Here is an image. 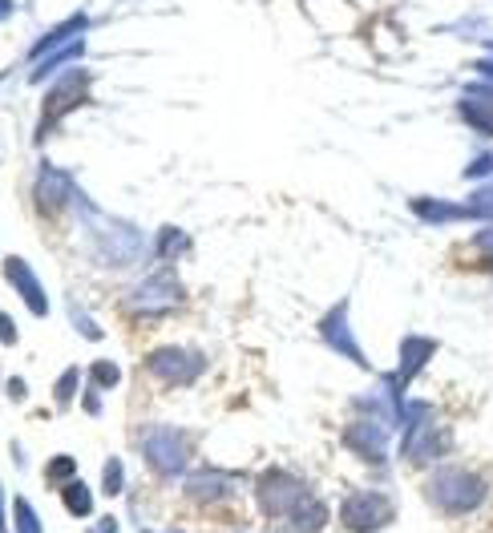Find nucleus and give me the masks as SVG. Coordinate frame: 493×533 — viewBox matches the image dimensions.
I'll use <instances>...</instances> for the list:
<instances>
[{"label":"nucleus","mask_w":493,"mask_h":533,"mask_svg":"<svg viewBox=\"0 0 493 533\" xmlns=\"http://www.w3.org/2000/svg\"><path fill=\"white\" fill-rule=\"evenodd\" d=\"M287 525H291V533H320L328 525V505L320 497H308L300 509L287 517Z\"/></svg>","instance_id":"obj_12"},{"label":"nucleus","mask_w":493,"mask_h":533,"mask_svg":"<svg viewBox=\"0 0 493 533\" xmlns=\"http://www.w3.org/2000/svg\"><path fill=\"white\" fill-rule=\"evenodd\" d=\"M13 533H45V529H41L37 509H33L25 497H17V501H13Z\"/></svg>","instance_id":"obj_15"},{"label":"nucleus","mask_w":493,"mask_h":533,"mask_svg":"<svg viewBox=\"0 0 493 533\" xmlns=\"http://www.w3.org/2000/svg\"><path fill=\"white\" fill-rule=\"evenodd\" d=\"M122 489H126V465H122L118 457H110L106 469H102V493H106V497H118Z\"/></svg>","instance_id":"obj_17"},{"label":"nucleus","mask_w":493,"mask_h":533,"mask_svg":"<svg viewBox=\"0 0 493 533\" xmlns=\"http://www.w3.org/2000/svg\"><path fill=\"white\" fill-rule=\"evenodd\" d=\"M449 445H453V437L433 420V408L429 404H413L409 408V433H405V445H401L405 461L433 465V461H441L449 453Z\"/></svg>","instance_id":"obj_3"},{"label":"nucleus","mask_w":493,"mask_h":533,"mask_svg":"<svg viewBox=\"0 0 493 533\" xmlns=\"http://www.w3.org/2000/svg\"><path fill=\"white\" fill-rule=\"evenodd\" d=\"M77 380H81V372H77V368H69V372L57 380V388H53V396H57V408H65V404L73 400V392H77Z\"/></svg>","instance_id":"obj_19"},{"label":"nucleus","mask_w":493,"mask_h":533,"mask_svg":"<svg viewBox=\"0 0 493 533\" xmlns=\"http://www.w3.org/2000/svg\"><path fill=\"white\" fill-rule=\"evenodd\" d=\"M5 275H9V283L25 295V303H29V311H33V315H45V311H49L45 291H41V283H37V275L29 271V263H25V259H9V263H5Z\"/></svg>","instance_id":"obj_10"},{"label":"nucleus","mask_w":493,"mask_h":533,"mask_svg":"<svg viewBox=\"0 0 493 533\" xmlns=\"http://www.w3.org/2000/svg\"><path fill=\"white\" fill-rule=\"evenodd\" d=\"M85 408H89V416H102V400H97V388L85 392Z\"/></svg>","instance_id":"obj_22"},{"label":"nucleus","mask_w":493,"mask_h":533,"mask_svg":"<svg viewBox=\"0 0 493 533\" xmlns=\"http://www.w3.org/2000/svg\"><path fill=\"white\" fill-rule=\"evenodd\" d=\"M89 376H93V388H118V384H122V372H118V364H110V360H97V364L89 368Z\"/></svg>","instance_id":"obj_18"},{"label":"nucleus","mask_w":493,"mask_h":533,"mask_svg":"<svg viewBox=\"0 0 493 533\" xmlns=\"http://www.w3.org/2000/svg\"><path fill=\"white\" fill-rule=\"evenodd\" d=\"M308 497H312L308 481L295 477V473H287V469H263L259 481H255V505H259V513L271 517V521H287Z\"/></svg>","instance_id":"obj_2"},{"label":"nucleus","mask_w":493,"mask_h":533,"mask_svg":"<svg viewBox=\"0 0 493 533\" xmlns=\"http://www.w3.org/2000/svg\"><path fill=\"white\" fill-rule=\"evenodd\" d=\"M142 453H146V469H154L158 477H182L186 465H190V445L178 429H166V424H158V429L146 433L142 441Z\"/></svg>","instance_id":"obj_5"},{"label":"nucleus","mask_w":493,"mask_h":533,"mask_svg":"<svg viewBox=\"0 0 493 533\" xmlns=\"http://www.w3.org/2000/svg\"><path fill=\"white\" fill-rule=\"evenodd\" d=\"M397 517V501L384 489H356L340 501V525L348 533H380Z\"/></svg>","instance_id":"obj_4"},{"label":"nucleus","mask_w":493,"mask_h":533,"mask_svg":"<svg viewBox=\"0 0 493 533\" xmlns=\"http://www.w3.org/2000/svg\"><path fill=\"white\" fill-rule=\"evenodd\" d=\"M344 449H352L364 465H388V429L380 420H364L344 429Z\"/></svg>","instance_id":"obj_7"},{"label":"nucleus","mask_w":493,"mask_h":533,"mask_svg":"<svg viewBox=\"0 0 493 533\" xmlns=\"http://www.w3.org/2000/svg\"><path fill=\"white\" fill-rule=\"evenodd\" d=\"M433 348H437L433 340H417V336L405 340V352H401V376H397V380H413V376L421 372V364L433 356Z\"/></svg>","instance_id":"obj_14"},{"label":"nucleus","mask_w":493,"mask_h":533,"mask_svg":"<svg viewBox=\"0 0 493 533\" xmlns=\"http://www.w3.org/2000/svg\"><path fill=\"white\" fill-rule=\"evenodd\" d=\"M489 485L481 473L465 469V465H437L425 481V497L433 509H441L445 517H465L485 501Z\"/></svg>","instance_id":"obj_1"},{"label":"nucleus","mask_w":493,"mask_h":533,"mask_svg":"<svg viewBox=\"0 0 493 533\" xmlns=\"http://www.w3.org/2000/svg\"><path fill=\"white\" fill-rule=\"evenodd\" d=\"M146 372H154L162 384H190L203 372V356L182 352V348H158L146 356Z\"/></svg>","instance_id":"obj_6"},{"label":"nucleus","mask_w":493,"mask_h":533,"mask_svg":"<svg viewBox=\"0 0 493 533\" xmlns=\"http://www.w3.org/2000/svg\"><path fill=\"white\" fill-rule=\"evenodd\" d=\"M166 533H182V529H166Z\"/></svg>","instance_id":"obj_25"},{"label":"nucleus","mask_w":493,"mask_h":533,"mask_svg":"<svg viewBox=\"0 0 493 533\" xmlns=\"http://www.w3.org/2000/svg\"><path fill=\"white\" fill-rule=\"evenodd\" d=\"M9 396H13V400H25V396H29L25 380H9Z\"/></svg>","instance_id":"obj_23"},{"label":"nucleus","mask_w":493,"mask_h":533,"mask_svg":"<svg viewBox=\"0 0 493 533\" xmlns=\"http://www.w3.org/2000/svg\"><path fill=\"white\" fill-rule=\"evenodd\" d=\"M122 525H118V517H102V521H97V525H89L85 533H118Z\"/></svg>","instance_id":"obj_20"},{"label":"nucleus","mask_w":493,"mask_h":533,"mask_svg":"<svg viewBox=\"0 0 493 533\" xmlns=\"http://www.w3.org/2000/svg\"><path fill=\"white\" fill-rule=\"evenodd\" d=\"M182 299V291H178V283H174V275L170 271H162L158 279H150L138 295H134V307H150V311H162V307H170V303H178Z\"/></svg>","instance_id":"obj_11"},{"label":"nucleus","mask_w":493,"mask_h":533,"mask_svg":"<svg viewBox=\"0 0 493 533\" xmlns=\"http://www.w3.org/2000/svg\"><path fill=\"white\" fill-rule=\"evenodd\" d=\"M235 485H239V481H235L231 473L207 465V469H199V473H190L182 489H186L190 501H231V497H235Z\"/></svg>","instance_id":"obj_8"},{"label":"nucleus","mask_w":493,"mask_h":533,"mask_svg":"<svg viewBox=\"0 0 493 533\" xmlns=\"http://www.w3.org/2000/svg\"><path fill=\"white\" fill-rule=\"evenodd\" d=\"M61 505H65V513L69 517H77V521H85V517H93V489L85 485V481H69V485H61Z\"/></svg>","instance_id":"obj_13"},{"label":"nucleus","mask_w":493,"mask_h":533,"mask_svg":"<svg viewBox=\"0 0 493 533\" xmlns=\"http://www.w3.org/2000/svg\"><path fill=\"white\" fill-rule=\"evenodd\" d=\"M77 477V461L69 457V453H61V457H53L49 465H45V481L49 485H69Z\"/></svg>","instance_id":"obj_16"},{"label":"nucleus","mask_w":493,"mask_h":533,"mask_svg":"<svg viewBox=\"0 0 493 533\" xmlns=\"http://www.w3.org/2000/svg\"><path fill=\"white\" fill-rule=\"evenodd\" d=\"M320 332H324V340H328L336 352H344L352 364L368 368V364H364V352H360V348H356V340L348 336V307H344V303H340V307H336V311L324 319V324H320Z\"/></svg>","instance_id":"obj_9"},{"label":"nucleus","mask_w":493,"mask_h":533,"mask_svg":"<svg viewBox=\"0 0 493 533\" xmlns=\"http://www.w3.org/2000/svg\"><path fill=\"white\" fill-rule=\"evenodd\" d=\"M0 340H5V344H13V340H17V332H13V319H9V315H0Z\"/></svg>","instance_id":"obj_21"},{"label":"nucleus","mask_w":493,"mask_h":533,"mask_svg":"<svg viewBox=\"0 0 493 533\" xmlns=\"http://www.w3.org/2000/svg\"><path fill=\"white\" fill-rule=\"evenodd\" d=\"M0 533H9V529H5V501H0Z\"/></svg>","instance_id":"obj_24"}]
</instances>
